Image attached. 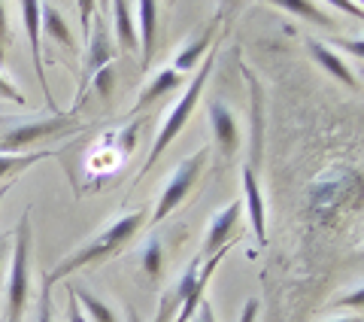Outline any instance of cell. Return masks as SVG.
<instances>
[{
  "label": "cell",
  "instance_id": "obj_1",
  "mask_svg": "<svg viewBox=\"0 0 364 322\" xmlns=\"http://www.w3.org/2000/svg\"><path fill=\"white\" fill-rule=\"evenodd\" d=\"M146 219H149V216H146V210H134V213H128V216H122L119 222H112L109 228H104V232H100L95 240H91L88 246H82V249H76L73 256H67L58 268H55L49 277L52 286L58 283V280H64V277H70L73 271H79V268H85V264H91V261H100V259H109L112 252H119L124 244H128V240L140 232V228L146 225Z\"/></svg>",
  "mask_w": 364,
  "mask_h": 322
},
{
  "label": "cell",
  "instance_id": "obj_2",
  "mask_svg": "<svg viewBox=\"0 0 364 322\" xmlns=\"http://www.w3.org/2000/svg\"><path fill=\"white\" fill-rule=\"evenodd\" d=\"M215 46V43H213ZM213 64H215V49L207 55V61H200L198 64V73H195V79L186 85V91H182V98L176 100V107L170 110V116H167V122H164V128L158 131V137H155V143H152V152H149V158H146V165H143V170L136 174V180L140 177H146L149 170L155 167V161L161 158V152L176 140V134L186 128L188 125V119H191V113H195V107H198V100H200V91H203V85H207V79H210V73H213Z\"/></svg>",
  "mask_w": 364,
  "mask_h": 322
},
{
  "label": "cell",
  "instance_id": "obj_3",
  "mask_svg": "<svg viewBox=\"0 0 364 322\" xmlns=\"http://www.w3.org/2000/svg\"><path fill=\"white\" fill-rule=\"evenodd\" d=\"M31 295V213H21L13 244V264L6 277V319L4 322H21Z\"/></svg>",
  "mask_w": 364,
  "mask_h": 322
},
{
  "label": "cell",
  "instance_id": "obj_4",
  "mask_svg": "<svg viewBox=\"0 0 364 322\" xmlns=\"http://www.w3.org/2000/svg\"><path fill=\"white\" fill-rule=\"evenodd\" d=\"M361 186V174L355 167H346V165H331L328 170H322L313 186H310V210L316 219H328L331 213H337L343 207L352 192H358Z\"/></svg>",
  "mask_w": 364,
  "mask_h": 322
},
{
  "label": "cell",
  "instance_id": "obj_5",
  "mask_svg": "<svg viewBox=\"0 0 364 322\" xmlns=\"http://www.w3.org/2000/svg\"><path fill=\"white\" fill-rule=\"evenodd\" d=\"M85 125L79 122L73 113H58V116H49V119H37V122H28V125H18V128L6 131L0 137V152L6 155H18V149H25L37 140H46V137H70L76 131H82Z\"/></svg>",
  "mask_w": 364,
  "mask_h": 322
},
{
  "label": "cell",
  "instance_id": "obj_6",
  "mask_svg": "<svg viewBox=\"0 0 364 322\" xmlns=\"http://www.w3.org/2000/svg\"><path fill=\"white\" fill-rule=\"evenodd\" d=\"M112 61H116V46L109 43V31L104 25V19L95 16L91 19V31L85 37V61H82V76H79V95L73 103V116H76V110L82 107V100L88 98L91 79L104 71V67H112Z\"/></svg>",
  "mask_w": 364,
  "mask_h": 322
},
{
  "label": "cell",
  "instance_id": "obj_7",
  "mask_svg": "<svg viewBox=\"0 0 364 322\" xmlns=\"http://www.w3.org/2000/svg\"><path fill=\"white\" fill-rule=\"evenodd\" d=\"M207 155H210V149H198L195 155H188L186 161H179L176 165V170H173V177L167 180V186H164V194H161V201H158V207H155V213H152V225H158V222H164L170 213L176 210V207L188 198V192L195 189V182H198V177H200V170H203V161H207Z\"/></svg>",
  "mask_w": 364,
  "mask_h": 322
},
{
  "label": "cell",
  "instance_id": "obj_8",
  "mask_svg": "<svg viewBox=\"0 0 364 322\" xmlns=\"http://www.w3.org/2000/svg\"><path fill=\"white\" fill-rule=\"evenodd\" d=\"M21 9V21H25V33H28V43H31V61H33V71H37L40 79V88H43V98L49 103L52 116H58V103H55L52 91H49V79H46V67H43V31H40V4L37 0H25L18 6Z\"/></svg>",
  "mask_w": 364,
  "mask_h": 322
},
{
  "label": "cell",
  "instance_id": "obj_9",
  "mask_svg": "<svg viewBox=\"0 0 364 322\" xmlns=\"http://www.w3.org/2000/svg\"><path fill=\"white\" fill-rule=\"evenodd\" d=\"M240 216H243V201H234L228 204L225 210H219L213 216V222L207 228V240H203V249H200V261L213 259L215 252H222L228 246V240H231V234L237 232V225H240Z\"/></svg>",
  "mask_w": 364,
  "mask_h": 322
},
{
  "label": "cell",
  "instance_id": "obj_10",
  "mask_svg": "<svg viewBox=\"0 0 364 322\" xmlns=\"http://www.w3.org/2000/svg\"><path fill=\"white\" fill-rule=\"evenodd\" d=\"M210 125H213V137H215V143H219V152L225 158H231L237 149H240V128H237V119H234V113L231 107H228L225 100L219 98H213L210 100Z\"/></svg>",
  "mask_w": 364,
  "mask_h": 322
},
{
  "label": "cell",
  "instance_id": "obj_11",
  "mask_svg": "<svg viewBox=\"0 0 364 322\" xmlns=\"http://www.w3.org/2000/svg\"><path fill=\"white\" fill-rule=\"evenodd\" d=\"M200 259H195L188 264V271L182 274V277L173 283V289H170L167 295H164V301H161V310H158V316H155V322H173V316L179 313V307H182V301L191 295V289H195V283H198V274H200Z\"/></svg>",
  "mask_w": 364,
  "mask_h": 322
},
{
  "label": "cell",
  "instance_id": "obj_12",
  "mask_svg": "<svg viewBox=\"0 0 364 322\" xmlns=\"http://www.w3.org/2000/svg\"><path fill=\"white\" fill-rule=\"evenodd\" d=\"M306 52H310L313 61L322 67V71L331 73L337 83H343L346 88H358V76L343 64V58H340V55L331 49V46H325L322 40H313V37H310V40H306Z\"/></svg>",
  "mask_w": 364,
  "mask_h": 322
},
{
  "label": "cell",
  "instance_id": "obj_13",
  "mask_svg": "<svg viewBox=\"0 0 364 322\" xmlns=\"http://www.w3.org/2000/svg\"><path fill=\"white\" fill-rule=\"evenodd\" d=\"M243 207L249 210V222L255 228V237L258 244L264 246L267 244V225H264V201H261V189H258V180H255V170L252 167H243Z\"/></svg>",
  "mask_w": 364,
  "mask_h": 322
},
{
  "label": "cell",
  "instance_id": "obj_14",
  "mask_svg": "<svg viewBox=\"0 0 364 322\" xmlns=\"http://www.w3.org/2000/svg\"><path fill=\"white\" fill-rule=\"evenodd\" d=\"M219 21H222V19H215L213 25H210L207 31H203L198 40H191V43L186 46V49H182V52L176 55V58H173V64H170V71H176L179 76H182V73H188V71H195V67L200 64V58H203V52L213 49V43H215V31H219Z\"/></svg>",
  "mask_w": 364,
  "mask_h": 322
},
{
  "label": "cell",
  "instance_id": "obj_15",
  "mask_svg": "<svg viewBox=\"0 0 364 322\" xmlns=\"http://www.w3.org/2000/svg\"><path fill=\"white\" fill-rule=\"evenodd\" d=\"M136 13H140V64L149 67L152 64V55H155V25H158V4L152 0H143L136 4Z\"/></svg>",
  "mask_w": 364,
  "mask_h": 322
},
{
  "label": "cell",
  "instance_id": "obj_16",
  "mask_svg": "<svg viewBox=\"0 0 364 322\" xmlns=\"http://www.w3.org/2000/svg\"><path fill=\"white\" fill-rule=\"evenodd\" d=\"M179 85H182V76H179L176 71H170V67H164V71H158V73L149 79V83H146V88L140 91V100L134 103V110L149 107L155 98H161V95H167V91H173V88H179Z\"/></svg>",
  "mask_w": 364,
  "mask_h": 322
},
{
  "label": "cell",
  "instance_id": "obj_17",
  "mask_svg": "<svg viewBox=\"0 0 364 322\" xmlns=\"http://www.w3.org/2000/svg\"><path fill=\"white\" fill-rule=\"evenodd\" d=\"M40 31H43V33H49L52 40L64 43L67 49H76V40H73L70 28H67L64 16H58V9L49 6V4H40Z\"/></svg>",
  "mask_w": 364,
  "mask_h": 322
},
{
  "label": "cell",
  "instance_id": "obj_18",
  "mask_svg": "<svg viewBox=\"0 0 364 322\" xmlns=\"http://www.w3.org/2000/svg\"><path fill=\"white\" fill-rule=\"evenodd\" d=\"M112 13H116V40L122 46V52H140V43H136L134 33V19H131V4H112Z\"/></svg>",
  "mask_w": 364,
  "mask_h": 322
},
{
  "label": "cell",
  "instance_id": "obj_19",
  "mask_svg": "<svg viewBox=\"0 0 364 322\" xmlns=\"http://www.w3.org/2000/svg\"><path fill=\"white\" fill-rule=\"evenodd\" d=\"M73 295H76L79 307H85V313L95 319V322H119L116 310H112L107 301H100L97 295H91V292H85V289H76V286H73Z\"/></svg>",
  "mask_w": 364,
  "mask_h": 322
},
{
  "label": "cell",
  "instance_id": "obj_20",
  "mask_svg": "<svg viewBox=\"0 0 364 322\" xmlns=\"http://www.w3.org/2000/svg\"><path fill=\"white\" fill-rule=\"evenodd\" d=\"M52 152H28V155H6L0 152V180H6L9 174H18V170H25L28 165H33V161L40 158H49Z\"/></svg>",
  "mask_w": 364,
  "mask_h": 322
},
{
  "label": "cell",
  "instance_id": "obj_21",
  "mask_svg": "<svg viewBox=\"0 0 364 322\" xmlns=\"http://www.w3.org/2000/svg\"><path fill=\"white\" fill-rule=\"evenodd\" d=\"M279 9H289V13H298L306 21H316L322 28H331V19H328L322 9H316L313 4H301V0H279Z\"/></svg>",
  "mask_w": 364,
  "mask_h": 322
},
{
  "label": "cell",
  "instance_id": "obj_22",
  "mask_svg": "<svg viewBox=\"0 0 364 322\" xmlns=\"http://www.w3.org/2000/svg\"><path fill=\"white\" fill-rule=\"evenodd\" d=\"M37 322H55V307H52V283L43 277L40 301H37Z\"/></svg>",
  "mask_w": 364,
  "mask_h": 322
},
{
  "label": "cell",
  "instance_id": "obj_23",
  "mask_svg": "<svg viewBox=\"0 0 364 322\" xmlns=\"http://www.w3.org/2000/svg\"><path fill=\"white\" fill-rule=\"evenodd\" d=\"M143 268H146V274H149L152 280L161 274V244H158V240H152V244L146 246V252H143Z\"/></svg>",
  "mask_w": 364,
  "mask_h": 322
},
{
  "label": "cell",
  "instance_id": "obj_24",
  "mask_svg": "<svg viewBox=\"0 0 364 322\" xmlns=\"http://www.w3.org/2000/svg\"><path fill=\"white\" fill-rule=\"evenodd\" d=\"M0 98H6V100H13V103H18V107H25V95H21V91H18V85L16 83H9V79L4 76V73H0Z\"/></svg>",
  "mask_w": 364,
  "mask_h": 322
},
{
  "label": "cell",
  "instance_id": "obj_25",
  "mask_svg": "<svg viewBox=\"0 0 364 322\" xmlns=\"http://www.w3.org/2000/svg\"><path fill=\"white\" fill-rule=\"evenodd\" d=\"M67 322H85L82 307H79L76 295H73V286H67Z\"/></svg>",
  "mask_w": 364,
  "mask_h": 322
},
{
  "label": "cell",
  "instance_id": "obj_26",
  "mask_svg": "<svg viewBox=\"0 0 364 322\" xmlns=\"http://www.w3.org/2000/svg\"><path fill=\"white\" fill-rule=\"evenodd\" d=\"M91 85L100 88V98H109V91H112V67H104V71L91 79Z\"/></svg>",
  "mask_w": 364,
  "mask_h": 322
},
{
  "label": "cell",
  "instance_id": "obj_27",
  "mask_svg": "<svg viewBox=\"0 0 364 322\" xmlns=\"http://www.w3.org/2000/svg\"><path fill=\"white\" fill-rule=\"evenodd\" d=\"M188 322H215V313H213V304L203 298V301L198 304V310H195V316H191Z\"/></svg>",
  "mask_w": 364,
  "mask_h": 322
},
{
  "label": "cell",
  "instance_id": "obj_28",
  "mask_svg": "<svg viewBox=\"0 0 364 322\" xmlns=\"http://www.w3.org/2000/svg\"><path fill=\"white\" fill-rule=\"evenodd\" d=\"M258 301H255V298H249V301L243 304V313H240V319H237V322H255L258 319Z\"/></svg>",
  "mask_w": 364,
  "mask_h": 322
},
{
  "label": "cell",
  "instance_id": "obj_29",
  "mask_svg": "<svg viewBox=\"0 0 364 322\" xmlns=\"http://www.w3.org/2000/svg\"><path fill=\"white\" fill-rule=\"evenodd\" d=\"M334 43H337V46H343V49H346V52H352L355 58H361V52H364V46H361L358 40H355V43H349V40H334Z\"/></svg>",
  "mask_w": 364,
  "mask_h": 322
},
{
  "label": "cell",
  "instance_id": "obj_30",
  "mask_svg": "<svg viewBox=\"0 0 364 322\" xmlns=\"http://www.w3.org/2000/svg\"><path fill=\"white\" fill-rule=\"evenodd\" d=\"M6 6L0 4V52H4V43H6Z\"/></svg>",
  "mask_w": 364,
  "mask_h": 322
},
{
  "label": "cell",
  "instance_id": "obj_31",
  "mask_svg": "<svg viewBox=\"0 0 364 322\" xmlns=\"http://www.w3.org/2000/svg\"><path fill=\"white\" fill-rule=\"evenodd\" d=\"M343 304H346V307H361V289H355L349 298H343Z\"/></svg>",
  "mask_w": 364,
  "mask_h": 322
},
{
  "label": "cell",
  "instance_id": "obj_32",
  "mask_svg": "<svg viewBox=\"0 0 364 322\" xmlns=\"http://www.w3.org/2000/svg\"><path fill=\"white\" fill-rule=\"evenodd\" d=\"M4 256H6V240H0V264H4Z\"/></svg>",
  "mask_w": 364,
  "mask_h": 322
},
{
  "label": "cell",
  "instance_id": "obj_33",
  "mask_svg": "<svg viewBox=\"0 0 364 322\" xmlns=\"http://www.w3.org/2000/svg\"><path fill=\"white\" fill-rule=\"evenodd\" d=\"M334 322H361V316L355 313V316H346V319H334Z\"/></svg>",
  "mask_w": 364,
  "mask_h": 322
},
{
  "label": "cell",
  "instance_id": "obj_34",
  "mask_svg": "<svg viewBox=\"0 0 364 322\" xmlns=\"http://www.w3.org/2000/svg\"><path fill=\"white\" fill-rule=\"evenodd\" d=\"M128 322H140V316H136V313H134V310H131V316H128Z\"/></svg>",
  "mask_w": 364,
  "mask_h": 322
}]
</instances>
